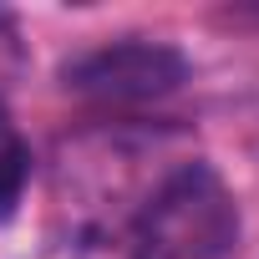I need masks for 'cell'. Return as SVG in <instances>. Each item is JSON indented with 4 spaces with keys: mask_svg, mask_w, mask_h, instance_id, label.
<instances>
[{
    "mask_svg": "<svg viewBox=\"0 0 259 259\" xmlns=\"http://www.w3.org/2000/svg\"><path fill=\"white\" fill-rule=\"evenodd\" d=\"M26 183H31V143L21 138L11 107L0 102V224L21 208Z\"/></svg>",
    "mask_w": 259,
    "mask_h": 259,
    "instance_id": "cell-3",
    "label": "cell"
},
{
    "mask_svg": "<svg viewBox=\"0 0 259 259\" xmlns=\"http://www.w3.org/2000/svg\"><path fill=\"white\" fill-rule=\"evenodd\" d=\"M71 259H148L133 224H87L71 244Z\"/></svg>",
    "mask_w": 259,
    "mask_h": 259,
    "instance_id": "cell-4",
    "label": "cell"
},
{
    "mask_svg": "<svg viewBox=\"0 0 259 259\" xmlns=\"http://www.w3.org/2000/svg\"><path fill=\"white\" fill-rule=\"evenodd\" d=\"M148 259H234L239 203L213 163H178L127 219Z\"/></svg>",
    "mask_w": 259,
    "mask_h": 259,
    "instance_id": "cell-1",
    "label": "cell"
},
{
    "mask_svg": "<svg viewBox=\"0 0 259 259\" xmlns=\"http://www.w3.org/2000/svg\"><path fill=\"white\" fill-rule=\"evenodd\" d=\"M188 76H193V61H188L173 41H153V36L102 41V46H92V51H76V56L61 66V87H66L71 97L97 102V107L163 102V97H173Z\"/></svg>",
    "mask_w": 259,
    "mask_h": 259,
    "instance_id": "cell-2",
    "label": "cell"
}]
</instances>
